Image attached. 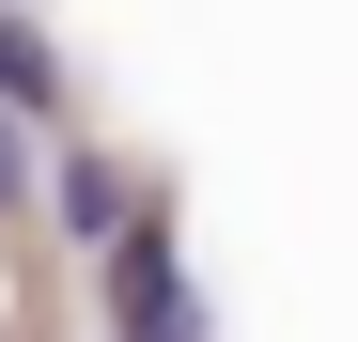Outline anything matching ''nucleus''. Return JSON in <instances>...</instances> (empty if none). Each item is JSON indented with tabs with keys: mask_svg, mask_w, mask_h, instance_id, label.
Here are the masks:
<instances>
[{
	"mask_svg": "<svg viewBox=\"0 0 358 342\" xmlns=\"http://www.w3.org/2000/svg\"><path fill=\"white\" fill-rule=\"evenodd\" d=\"M31 202V140H16V109H0V218Z\"/></svg>",
	"mask_w": 358,
	"mask_h": 342,
	"instance_id": "obj_4",
	"label": "nucleus"
},
{
	"mask_svg": "<svg viewBox=\"0 0 358 342\" xmlns=\"http://www.w3.org/2000/svg\"><path fill=\"white\" fill-rule=\"evenodd\" d=\"M125 327H141V342H203L187 280H171V234H141V218H125Z\"/></svg>",
	"mask_w": 358,
	"mask_h": 342,
	"instance_id": "obj_1",
	"label": "nucleus"
},
{
	"mask_svg": "<svg viewBox=\"0 0 358 342\" xmlns=\"http://www.w3.org/2000/svg\"><path fill=\"white\" fill-rule=\"evenodd\" d=\"M125 218H141L125 171H109V156H63V234H78V249H125Z\"/></svg>",
	"mask_w": 358,
	"mask_h": 342,
	"instance_id": "obj_2",
	"label": "nucleus"
},
{
	"mask_svg": "<svg viewBox=\"0 0 358 342\" xmlns=\"http://www.w3.org/2000/svg\"><path fill=\"white\" fill-rule=\"evenodd\" d=\"M0 109H63V63H47V31L0 16Z\"/></svg>",
	"mask_w": 358,
	"mask_h": 342,
	"instance_id": "obj_3",
	"label": "nucleus"
}]
</instances>
